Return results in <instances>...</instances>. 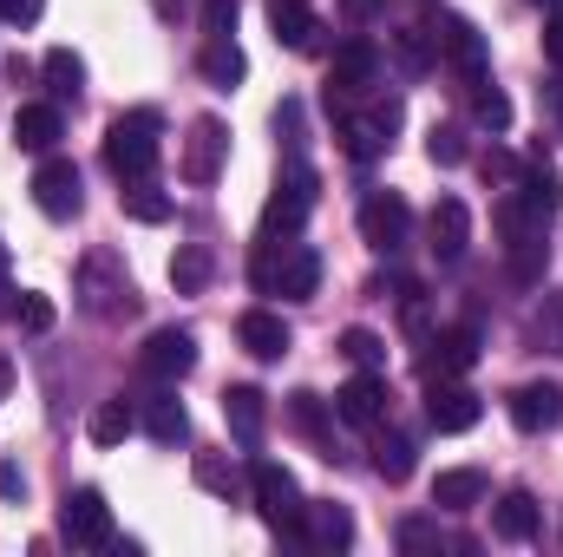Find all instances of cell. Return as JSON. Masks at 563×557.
<instances>
[{
	"mask_svg": "<svg viewBox=\"0 0 563 557\" xmlns=\"http://www.w3.org/2000/svg\"><path fill=\"white\" fill-rule=\"evenodd\" d=\"M361 237H367V250L400 256V250L413 243V210H407V197H400V190H374V197L361 204Z\"/></svg>",
	"mask_w": 563,
	"mask_h": 557,
	"instance_id": "7",
	"label": "cell"
},
{
	"mask_svg": "<svg viewBox=\"0 0 563 557\" xmlns=\"http://www.w3.org/2000/svg\"><path fill=\"white\" fill-rule=\"evenodd\" d=\"M341 354H347L354 368H387V341H380L374 328H347V335H341Z\"/></svg>",
	"mask_w": 563,
	"mask_h": 557,
	"instance_id": "38",
	"label": "cell"
},
{
	"mask_svg": "<svg viewBox=\"0 0 563 557\" xmlns=\"http://www.w3.org/2000/svg\"><path fill=\"white\" fill-rule=\"evenodd\" d=\"M314 171L301 164V157H288L282 164V177H276V197H269V210H263V230L269 237H295L301 223H308V210H314Z\"/></svg>",
	"mask_w": 563,
	"mask_h": 557,
	"instance_id": "6",
	"label": "cell"
},
{
	"mask_svg": "<svg viewBox=\"0 0 563 557\" xmlns=\"http://www.w3.org/2000/svg\"><path fill=\"white\" fill-rule=\"evenodd\" d=\"M394 132H400V99H374L367 112H341L334 119V139H341V151L354 164H374L394 144Z\"/></svg>",
	"mask_w": 563,
	"mask_h": 557,
	"instance_id": "5",
	"label": "cell"
},
{
	"mask_svg": "<svg viewBox=\"0 0 563 557\" xmlns=\"http://www.w3.org/2000/svg\"><path fill=\"white\" fill-rule=\"evenodd\" d=\"M288 419H295L308 439H321V401H314V394H288Z\"/></svg>",
	"mask_w": 563,
	"mask_h": 557,
	"instance_id": "46",
	"label": "cell"
},
{
	"mask_svg": "<svg viewBox=\"0 0 563 557\" xmlns=\"http://www.w3.org/2000/svg\"><path fill=\"white\" fill-rule=\"evenodd\" d=\"M394 545H400V551H439V525H432V518H400V532H394Z\"/></svg>",
	"mask_w": 563,
	"mask_h": 557,
	"instance_id": "41",
	"label": "cell"
},
{
	"mask_svg": "<svg viewBox=\"0 0 563 557\" xmlns=\"http://www.w3.org/2000/svg\"><path fill=\"white\" fill-rule=\"evenodd\" d=\"M59 139H66V119H59V106H53V99H46V106H20V112H13V144H20V151H40V157H46Z\"/></svg>",
	"mask_w": 563,
	"mask_h": 557,
	"instance_id": "20",
	"label": "cell"
},
{
	"mask_svg": "<svg viewBox=\"0 0 563 557\" xmlns=\"http://www.w3.org/2000/svg\"><path fill=\"white\" fill-rule=\"evenodd\" d=\"M505 263H511V276H518V282H544L551 243H544V237H531V243H511V250H505Z\"/></svg>",
	"mask_w": 563,
	"mask_h": 557,
	"instance_id": "37",
	"label": "cell"
},
{
	"mask_svg": "<svg viewBox=\"0 0 563 557\" xmlns=\"http://www.w3.org/2000/svg\"><path fill=\"white\" fill-rule=\"evenodd\" d=\"M223 157H230V132H223V119H197L190 139H184V177H190V184H217Z\"/></svg>",
	"mask_w": 563,
	"mask_h": 557,
	"instance_id": "13",
	"label": "cell"
},
{
	"mask_svg": "<svg viewBox=\"0 0 563 557\" xmlns=\"http://www.w3.org/2000/svg\"><path fill=\"white\" fill-rule=\"evenodd\" d=\"M157 157H164V125H157V112H119L112 132H106V164L119 171V184L151 177Z\"/></svg>",
	"mask_w": 563,
	"mask_h": 557,
	"instance_id": "2",
	"label": "cell"
},
{
	"mask_svg": "<svg viewBox=\"0 0 563 557\" xmlns=\"http://www.w3.org/2000/svg\"><path fill=\"white\" fill-rule=\"evenodd\" d=\"M33 204L53 217V223H66V217H79V204H86V190H79V164L73 157H53L46 151V164L33 171Z\"/></svg>",
	"mask_w": 563,
	"mask_h": 557,
	"instance_id": "10",
	"label": "cell"
},
{
	"mask_svg": "<svg viewBox=\"0 0 563 557\" xmlns=\"http://www.w3.org/2000/svg\"><path fill=\"white\" fill-rule=\"evenodd\" d=\"M558 132H563V106H558Z\"/></svg>",
	"mask_w": 563,
	"mask_h": 557,
	"instance_id": "54",
	"label": "cell"
},
{
	"mask_svg": "<svg viewBox=\"0 0 563 557\" xmlns=\"http://www.w3.org/2000/svg\"><path fill=\"white\" fill-rule=\"evenodd\" d=\"M544 53H551V66H563V7H551V26H544Z\"/></svg>",
	"mask_w": 563,
	"mask_h": 557,
	"instance_id": "48",
	"label": "cell"
},
{
	"mask_svg": "<svg viewBox=\"0 0 563 557\" xmlns=\"http://www.w3.org/2000/svg\"><path fill=\"white\" fill-rule=\"evenodd\" d=\"M380 7H387V0H341V13H347L354 26H367V20H380Z\"/></svg>",
	"mask_w": 563,
	"mask_h": 557,
	"instance_id": "49",
	"label": "cell"
},
{
	"mask_svg": "<svg viewBox=\"0 0 563 557\" xmlns=\"http://www.w3.org/2000/svg\"><path fill=\"white\" fill-rule=\"evenodd\" d=\"M7 387H13V361L0 354V401H7Z\"/></svg>",
	"mask_w": 563,
	"mask_h": 557,
	"instance_id": "52",
	"label": "cell"
},
{
	"mask_svg": "<svg viewBox=\"0 0 563 557\" xmlns=\"http://www.w3.org/2000/svg\"><path fill=\"white\" fill-rule=\"evenodd\" d=\"M13 288H7V250H0V315H13V302H7Z\"/></svg>",
	"mask_w": 563,
	"mask_h": 557,
	"instance_id": "51",
	"label": "cell"
},
{
	"mask_svg": "<svg viewBox=\"0 0 563 557\" xmlns=\"http://www.w3.org/2000/svg\"><path fill=\"white\" fill-rule=\"evenodd\" d=\"M13 321H20L26 335H46V328L59 321V308H53V295H40V288H20V302H13Z\"/></svg>",
	"mask_w": 563,
	"mask_h": 557,
	"instance_id": "35",
	"label": "cell"
},
{
	"mask_svg": "<svg viewBox=\"0 0 563 557\" xmlns=\"http://www.w3.org/2000/svg\"><path fill=\"white\" fill-rule=\"evenodd\" d=\"M478 414H485V407H478V394H472L465 381H432V387H426V419H432L439 433H472Z\"/></svg>",
	"mask_w": 563,
	"mask_h": 557,
	"instance_id": "14",
	"label": "cell"
},
{
	"mask_svg": "<svg viewBox=\"0 0 563 557\" xmlns=\"http://www.w3.org/2000/svg\"><path fill=\"white\" fill-rule=\"evenodd\" d=\"M250 492H256V512L276 525L288 545H301L308 532H301V518H308V499H301V485H295V472L276 466V459H256L250 466Z\"/></svg>",
	"mask_w": 563,
	"mask_h": 557,
	"instance_id": "3",
	"label": "cell"
},
{
	"mask_svg": "<svg viewBox=\"0 0 563 557\" xmlns=\"http://www.w3.org/2000/svg\"><path fill=\"white\" fill-rule=\"evenodd\" d=\"M236 341H243L256 361H282V354H288V321L269 315V308H250V315L236 321Z\"/></svg>",
	"mask_w": 563,
	"mask_h": 557,
	"instance_id": "21",
	"label": "cell"
},
{
	"mask_svg": "<svg viewBox=\"0 0 563 557\" xmlns=\"http://www.w3.org/2000/svg\"><path fill=\"white\" fill-rule=\"evenodd\" d=\"M40 13H46V0H0L7 26H40Z\"/></svg>",
	"mask_w": 563,
	"mask_h": 557,
	"instance_id": "47",
	"label": "cell"
},
{
	"mask_svg": "<svg viewBox=\"0 0 563 557\" xmlns=\"http://www.w3.org/2000/svg\"><path fill=\"white\" fill-rule=\"evenodd\" d=\"M465 92H472V119H478L485 132H505V125H511V99H505L492 79H478V86H465Z\"/></svg>",
	"mask_w": 563,
	"mask_h": 557,
	"instance_id": "34",
	"label": "cell"
},
{
	"mask_svg": "<svg viewBox=\"0 0 563 557\" xmlns=\"http://www.w3.org/2000/svg\"><path fill=\"white\" fill-rule=\"evenodd\" d=\"M394 59H400L407 73H426V66L439 59V53H432V33H426V26H400V33H394Z\"/></svg>",
	"mask_w": 563,
	"mask_h": 557,
	"instance_id": "36",
	"label": "cell"
},
{
	"mask_svg": "<svg viewBox=\"0 0 563 557\" xmlns=\"http://www.w3.org/2000/svg\"><path fill=\"white\" fill-rule=\"evenodd\" d=\"M223 419H230V433H236L243 446H263L269 407H263V394H256V387H230V394H223Z\"/></svg>",
	"mask_w": 563,
	"mask_h": 557,
	"instance_id": "27",
	"label": "cell"
},
{
	"mask_svg": "<svg viewBox=\"0 0 563 557\" xmlns=\"http://www.w3.org/2000/svg\"><path fill=\"white\" fill-rule=\"evenodd\" d=\"M139 368L151 381H184V374L197 368V335H190V328H157L139 348Z\"/></svg>",
	"mask_w": 563,
	"mask_h": 557,
	"instance_id": "11",
	"label": "cell"
},
{
	"mask_svg": "<svg viewBox=\"0 0 563 557\" xmlns=\"http://www.w3.org/2000/svg\"><path fill=\"white\" fill-rule=\"evenodd\" d=\"M531 7H563V0H531Z\"/></svg>",
	"mask_w": 563,
	"mask_h": 557,
	"instance_id": "53",
	"label": "cell"
},
{
	"mask_svg": "<svg viewBox=\"0 0 563 557\" xmlns=\"http://www.w3.org/2000/svg\"><path fill=\"white\" fill-rule=\"evenodd\" d=\"M426 157L432 164H465V132L459 125H432L426 132Z\"/></svg>",
	"mask_w": 563,
	"mask_h": 557,
	"instance_id": "40",
	"label": "cell"
},
{
	"mask_svg": "<svg viewBox=\"0 0 563 557\" xmlns=\"http://www.w3.org/2000/svg\"><path fill=\"white\" fill-rule=\"evenodd\" d=\"M190 472H197V485H203V492H217V499H230V492H236V466H230L223 452H197V466H190Z\"/></svg>",
	"mask_w": 563,
	"mask_h": 557,
	"instance_id": "39",
	"label": "cell"
},
{
	"mask_svg": "<svg viewBox=\"0 0 563 557\" xmlns=\"http://www.w3.org/2000/svg\"><path fill=\"white\" fill-rule=\"evenodd\" d=\"M59 532H66L73 551H106V545H112V505H106V492H92V485L66 492V505H59Z\"/></svg>",
	"mask_w": 563,
	"mask_h": 557,
	"instance_id": "8",
	"label": "cell"
},
{
	"mask_svg": "<svg viewBox=\"0 0 563 557\" xmlns=\"http://www.w3.org/2000/svg\"><path fill=\"white\" fill-rule=\"evenodd\" d=\"M492 532H498L505 545L538 538V499H531V492H505V499H498V512H492Z\"/></svg>",
	"mask_w": 563,
	"mask_h": 557,
	"instance_id": "28",
	"label": "cell"
},
{
	"mask_svg": "<svg viewBox=\"0 0 563 557\" xmlns=\"http://www.w3.org/2000/svg\"><path fill=\"white\" fill-rule=\"evenodd\" d=\"M250 282H256V295H288V302H308L314 288H321V256L308 250V243H263L256 250V263H250Z\"/></svg>",
	"mask_w": 563,
	"mask_h": 557,
	"instance_id": "1",
	"label": "cell"
},
{
	"mask_svg": "<svg viewBox=\"0 0 563 557\" xmlns=\"http://www.w3.org/2000/svg\"><path fill=\"white\" fill-rule=\"evenodd\" d=\"M426 237H432V256H439V263H459V256L472 250V210H465L459 197H439L432 217H426Z\"/></svg>",
	"mask_w": 563,
	"mask_h": 557,
	"instance_id": "16",
	"label": "cell"
},
{
	"mask_svg": "<svg viewBox=\"0 0 563 557\" xmlns=\"http://www.w3.org/2000/svg\"><path fill=\"white\" fill-rule=\"evenodd\" d=\"M210 276H217V256H210L203 243H184V250L170 256V288H177V295H203Z\"/></svg>",
	"mask_w": 563,
	"mask_h": 557,
	"instance_id": "30",
	"label": "cell"
},
{
	"mask_svg": "<svg viewBox=\"0 0 563 557\" xmlns=\"http://www.w3.org/2000/svg\"><path fill=\"white\" fill-rule=\"evenodd\" d=\"M511 197H518V204H525L531 217H544V223L558 217V204H563V184H558V164L544 157V144H538V151L525 157V171H518V184H511Z\"/></svg>",
	"mask_w": 563,
	"mask_h": 557,
	"instance_id": "12",
	"label": "cell"
},
{
	"mask_svg": "<svg viewBox=\"0 0 563 557\" xmlns=\"http://www.w3.org/2000/svg\"><path fill=\"white\" fill-rule=\"evenodd\" d=\"M478 361V328H439L426 341V381H459Z\"/></svg>",
	"mask_w": 563,
	"mask_h": 557,
	"instance_id": "17",
	"label": "cell"
},
{
	"mask_svg": "<svg viewBox=\"0 0 563 557\" xmlns=\"http://www.w3.org/2000/svg\"><path fill=\"white\" fill-rule=\"evenodd\" d=\"M236 33V0H203V40H230Z\"/></svg>",
	"mask_w": 563,
	"mask_h": 557,
	"instance_id": "43",
	"label": "cell"
},
{
	"mask_svg": "<svg viewBox=\"0 0 563 557\" xmlns=\"http://www.w3.org/2000/svg\"><path fill=\"white\" fill-rule=\"evenodd\" d=\"M478 171H485V184H505V190H511V184H518V171H525V164H518V157H511V151H498V144H492V151H485V164H478Z\"/></svg>",
	"mask_w": 563,
	"mask_h": 557,
	"instance_id": "44",
	"label": "cell"
},
{
	"mask_svg": "<svg viewBox=\"0 0 563 557\" xmlns=\"http://www.w3.org/2000/svg\"><path fill=\"white\" fill-rule=\"evenodd\" d=\"M79 302H86V315H99V321L139 315V288H132L125 263H119L112 250H92V256L79 263Z\"/></svg>",
	"mask_w": 563,
	"mask_h": 557,
	"instance_id": "4",
	"label": "cell"
},
{
	"mask_svg": "<svg viewBox=\"0 0 563 557\" xmlns=\"http://www.w3.org/2000/svg\"><path fill=\"white\" fill-rule=\"evenodd\" d=\"M40 73H46V92H53V106H79V92H86V59L73 53V46H53L46 59H40Z\"/></svg>",
	"mask_w": 563,
	"mask_h": 557,
	"instance_id": "25",
	"label": "cell"
},
{
	"mask_svg": "<svg viewBox=\"0 0 563 557\" xmlns=\"http://www.w3.org/2000/svg\"><path fill=\"white\" fill-rule=\"evenodd\" d=\"M334 414L347 419V426H380V414H387V374H380V368H361V374L334 394Z\"/></svg>",
	"mask_w": 563,
	"mask_h": 557,
	"instance_id": "18",
	"label": "cell"
},
{
	"mask_svg": "<svg viewBox=\"0 0 563 557\" xmlns=\"http://www.w3.org/2000/svg\"><path fill=\"white\" fill-rule=\"evenodd\" d=\"M485 492H492V479L478 466H452V472L432 479V505H445V512H472Z\"/></svg>",
	"mask_w": 563,
	"mask_h": 557,
	"instance_id": "24",
	"label": "cell"
},
{
	"mask_svg": "<svg viewBox=\"0 0 563 557\" xmlns=\"http://www.w3.org/2000/svg\"><path fill=\"white\" fill-rule=\"evenodd\" d=\"M269 26H276V40L288 53H314V13H308V0H269Z\"/></svg>",
	"mask_w": 563,
	"mask_h": 557,
	"instance_id": "26",
	"label": "cell"
},
{
	"mask_svg": "<svg viewBox=\"0 0 563 557\" xmlns=\"http://www.w3.org/2000/svg\"><path fill=\"white\" fill-rule=\"evenodd\" d=\"M558 419H563V387L525 381V387L511 394V426H518V433H551Z\"/></svg>",
	"mask_w": 563,
	"mask_h": 557,
	"instance_id": "19",
	"label": "cell"
},
{
	"mask_svg": "<svg viewBox=\"0 0 563 557\" xmlns=\"http://www.w3.org/2000/svg\"><path fill=\"white\" fill-rule=\"evenodd\" d=\"M374 66H380V53H374L367 40H347V46L334 53V66H328V92H361V86H374Z\"/></svg>",
	"mask_w": 563,
	"mask_h": 557,
	"instance_id": "23",
	"label": "cell"
},
{
	"mask_svg": "<svg viewBox=\"0 0 563 557\" xmlns=\"http://www.w3.org/2000/svg\"><path fill=\"white\" fill-rule=\"evenodd\" d=\"M119 210H125L132 223H170V197H164L151 177H132V184L119 190Z\"/></svg>",
	"mask_w": 563,
	"mask_h": 557,
	"instance_id": "31",
	"label": "cell"
},
{
	"mask_svg": "<svg viewBox=\"0 0 563 557\" xmlns=\"http://www.w3.org/2000/svg\"><path fill=\"white\" fill-rule=\"evenodd\" d=\"M374 472H380L387 485L413 479V439H407V433H380V439H374Z\"/></svg>",
	"mask_w": 563,
	"mask_h": 557,
	"instance_id": "33",
	"label": "cell"
},
{
	"mask_svg": "<svg viewBox=\"0 0 563 557\" xmlns=\"http://www.w3.org/2000/svg\"><path fill=\"white\" fill-rule=\"evenodd\" d=\"M139 426L157 439V446L190 439V414H184V401H177V381H157V394H144L139 401Z\"/></svg>",
	"mask_w": 563,
	"mask_h": 557,
	"instance_id": "15",
	"label": "cell"
},
{
	"mask_svg": "<svg viewBox=\"0 0 563 557\" xmlns=\"http://www.w3.org/2000/svg\"><path fill=\"white\" fill-rule=\"evenodd\" d=\"M276 139L288 144V157H301V106H295V99L276 106Z\"/></svg>",
	"mask_w": 563,
	"mask_h": 557,
	"instance_id": "45",
	"label": "cell"
},
{
	"mask_svg": "<svg viewBox=\"0 0 563 557\" xmlns=\"http://www.w3.org/2000/svg\"><path fill=\"white\" fill-rule=\"evenodd\" d=\"M26 492V479H20V466H0V499H20Z\"/></svg>",
	"mask_w": 563,
	"mask_h": 557,
	"instance_id": "50",
	"label": "cell"
},
{
	"mask_svg": "<svg viewBox=\"0 0 563 557\" xmlns=\"http://www.w3.org/2000/svg\"><path fill=\"white\" fill-rule=\"evenodd\" d=\"M426 33H432V53H439V59H452L465 86H478V79H485V33H478L465 13H439Z\"/></svg>",
	"mask_w": 563,
	"mask_h": 557,
	"instance_id": "9",
	"label": "cell"
},
{
	"mask_svg": "<svg viewBox=\"0 0 563 557\" xmlns=\"http://www.w3.org/2000/svg\"><path fill=\"white\" fill-rule=\"evenodd\" d=\"M301 532H308V545H321V551H347V545H354V518H347V505H308Z\"/></svg>",
	"mask_w": 563,
	"mask_h": 557,
	"instance_id": "29",
	"label": "cell"
},
{
	"mask_svg": "<svg viewBox=\"0 0 563 557\" xmlns=\"http://www.w3.org/2000/svg\"><path fill=\"white\" fill-rule=\"evenodd\" d=\"M538 341L563 354V288L558 295H544V308H538Z\"/></svg>",
	"mask_w": 563,
	"mask_h": 557,
	"instance_id": "42",
	"label": "cell"
},
{
	"mask_svg": "<svg viewBox=\"0 0 563 557\" xmlns=\"http://www.w3.org/2000/svg\"><path fill=\"white\" fill-rule=\"evenodd\" d=\"M197 73H203L217 92H236V86H243V73H250V59H243V46H236V40H203Z\"/></svg>",
	"mask_w": 563,
	"mask_h": 557,
	"instance_id": "22",
	"label": "cell"
},
{
	"mask_svg": "<svg viewBox=\"0 0 563 557\" xmlns=\"http://www.w3.org/2000/svg\"><path fill=\"white\" fill-rule=\"evenodd\" d=\"M139 426V407H125V401H99L92 419H86V433H92V446H125V433Z\"/></svg>",
	"mask_w": 563,
	"mask_h": 557,
	"instance_id": "32",
	"label": "cell"
}]
</instances>
